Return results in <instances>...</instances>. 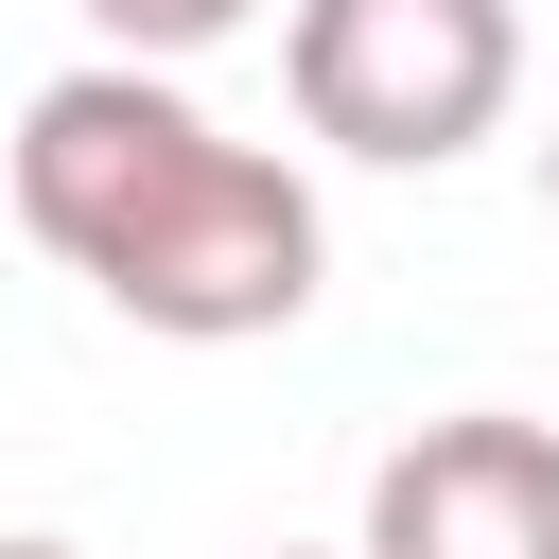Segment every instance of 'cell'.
Instances as JSON below:
<instances>
[{
	"label": "cell",
	"instance_id": "cell-1",
	"mask_svg": "<svg viewBox=\"0 0 559 559\" xmlns=\"http://www.w3.org/2000/svg\"><path fill=\"white\" fill-rule=\"evenodd\" d=\"M17 227L157 349H245V332H297L314 280H332V227H314V175L227 140L175 70H52L17 105Z\"/></svg>",
	"mask_w": 559,
	"mask_h": 559
},
{
	"label": "cell",
	"instance_id": "cell-2",
	"mask_svg": "<svg viewBox=\"0 0 559 559\" xmlns=\"http://www.w3.org/2000/svg\"><path fill=\"white\" fill-rule=\"evenodd\" d=\"M297 140L367 175H437L524 105V0H280Z\"/></svg>",
	"mask_w": 559,
	"mask_h": 559
},
{
	"label": "cell",
	"instance_id": "cell-3",
	"mask_svg": "<svg viewBox=\"0 0 559 559\" xmlns=\"http://www.w3.org/2000/svg\"><path fill=\"white\" fill-rule=\"evenodd\" d=\"M349 559H559V419L454 402V419L384 437Z\"/></svg>",
	"mask_w": 559,
	"mask_h": 559
},
{
	"label": "cell",
	"instance_id": "cell-4",
	"mask_svg": "<svg viewBox=\"0 0 559 559\" xmlns=\"http://www.w3.org/2000/svg\"><path fill=\"white\" fill-rule=\"evenodd\" d=\"M262 0H87V35L122 52V70H192V52H227Z\"/></svg>",
	"mask_w": 559,
	"mask_h": 559
},
{
	"label": "cell",
	"instance_id": "cell-5",
	"mask_svg": "<svg viewBox=\"0 0 559 559\" xmlns=\"http://www.w3.org/2000/svg\"><path fill=\"white\" fill-rule=\"evenodd\" d=\"M0 559H87V542H52V524H17V542H0Z\"/></svg>",
	"mask_w": 559,
	"mask_h": 559
},
{
	"label": "cell",
	"instance_id": "cell-6",
	"mask_svg": "<svg viewBox=\"0 0 559 559\" xmlns=\"http://www.w3.org/2000/svg\"><path fill=\"white\" fill-rule=\"evenodd\" d=\"M542 210H559V140H542Z\"/></svg>",
	"mask_w": 559,
	"mask_h": 559
},
{
	"label": "cell",
	"instance_id": "cell-7",
	"mask_svg": "<svg viewBox=\"0 0 559 559\" xmlns=\"http://www.w3.org/2000/svg\"><path fill=\"white\" fill-rule=\"evenodd\" d=\"M280 559H332V542H280Z\"/></svg>",
	"mask_w": 559,
	"mask_h": 559
}]
</instances>
